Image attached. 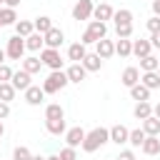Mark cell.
Segmentation results:
<instances>
[{
  "instance_id": "42",
  "label": "cell",
  "mask_w": 160,
  "mask_h": 160,
  "mask_svg": "<svg viewBox=\"0 0 160 160\" xmlns=\"http://www.w3.org/2000/svg\"><path fill=\"white\" fill-rule=\"evenodd\" d=\"M118 160H135V152H132V150H122V152L118 155Z\"/></svg>"
},
{
  "instance_id": "43",
  "label": "cell",
  "mask_w": 160,
  "mask_h": 160,
  "mask_svg": "<svg viewBox=\"0 0 160 160\" xmlns=\"http://www.w3.org/2000/svg\"><path fill=\"white\" fill-rule=\"evenodd\" d=\"M150 45H152V48H160V30L150 35Z\"/></svg>"
},
{
  "instance_id": "9",
  "label": "cell",
  "mask_w": 160,
  "mask_h": 160,
  "mask_svg": "<svg viewBox=\"0 0 160 160\" xmlns=\"http://www.w3.org/2000/svg\"><path fill=\"white\" fill-rule=\"evenodd\" d=\"M95 52H98L102 60H108V58H112V55H115V42H112V40H108V38H102V40H98V42H95Z\"/></svg>"
},
{
  "instance_id": "20",
  "label": "cell",
  "mask_w": 160,
  "mask_h": 160,
  "mask_svg": "<svg viewBox=\"0 0 160 160\" xmlns=\"http://www.w3.org/2000/svg\"><path fill=\"white\" fill-rule=\"evenodd\" d=\"M42 45H45V40H42V35H40V32H30V35L25 38V50L38 52V50H42Z\"/></svg>"
},
{
  "instance_id": "14",
  "label": "cell",
  "mask_w": 160,
  "mask_h": 160,
  "mask_svg": "<svg viewBox=\"0 0 160 160\" xmlns=\"http://www.w3.org/2000/svg\"><path fill=\"white\" fill-rule=\"evenodd\" d=\"M82 68H85L88 72H98V70L102 68V58H100L98 52H88V55L82 58Z\"/></svg>"
},
{
  "instance_id": "46",
  "label": "cell",
  "mask_w": 160,
  "mask_h": 160,
  "mask_svg": "<svg viewBox=\"0 0 160 160\" xmlns=\"http://www.w3.org/2000/svg\"><path fill=\"white\" fill-rule=\"evenodd\" d=\"M152 115L160 120V102H158V105H152Z\"/></svg>"
},
{
  "instance_id": "11",
  "label": "cell",
  "mask_w": 160,
  "mask_h": 160,
  "mask_svg": "<svg viewBox=\"0 0 160 160\" xmlns=\"http://www.w3.org/2000/svg\"><path fill=\"white\" fill-rule=\"evenodd\" d=\"M112 5L110 2H100V5H95L92 8V18L95 20H100V22H105V20H112Z\"/></svg>"
},
{
  "instance_id": "37",
  "label": "cell",
  "mask_w": 160,
  "mask_h": 160,
  "mask_svg": "<svg viewBox=\"0 0 160 160\" xmlns=\"http://www.w3.org/2000/svg\"><path fill=\"white\" fill-rule=\"evenodd\" d=\"M58 155H60V160H78V152H75V148H70V145H65Z\"/></svg>"
},
{
  "instance_id": "27",
  "label": "cell",
  "mask_w": 160,
  "mask_h": 160,
  "mask_svg": "<svg viewBox=\"0 0 160 160\" xmlns=\"http://www.w3.org/2000/svg\"><path fill=\"white\" fill-rule=\"evenodd\" d=\"M18 22V15H15V8H0V28H5V25H15Z\"/></svg>"
},
{
  "instance_id": "31",
  "label": "cell",
  "mask_w": 160,
  "mask_h": 160,
  "mask_svg": "<svg viewBox=\"0 0 160 160\" xmlns=\"http://www.w3.org/2000/svg\"><path fill=\"white\" fill-rule=\"evenodd\" d=\"M45 128H48V132L50 135H65V118L62 120H45Z\"/></svg>"
},
{
  "instance_id": "29",
  "label": "cell",
  "mask_w": 160,
  "mask_h": 160,
  "mask_svg": "<svg viewBox=\"0 0 160 160\" xmlns=\"http://www.w3.org/2000/svg\"><path fill=\"white\" fill-rule=\"evenodd\" d=\"M65 118V110H62V105H58V102H50L48 108H45V120H62Z\"/></svg>"
},
{
  "instance_id": "34",
  "label": "cell",
  "mask_w": 160,
  "mask_h": 160,
  "mask_svg": "<svg viewBox=\"0 0 160 160\" xmlns=\"http://www.w3.org/2000/svg\"><path fill=\"white\" fill-rule=\"evenodd\" d=\"M145 138H148V135H145V130H142V128H135V130H130V135H128V142H130L132 148H140Z\"/></svg>"
},
{
  "instance_id": "2",
  "label": "cell",
  "mask_w": 160,
  "mask_h": 160,
  "mask_svg": "<svg viewBox=\"0 0 160 160\" xmlns=\"http://www.w3.org/2000/svg\"><path fill=\"white\" fill-rule=\"evenodd\" d=\"M68 82H70V80H68L65 70H52V72L42 80V85H40V88H42V92H45V95H55V92H60Z\"/></svg>"
},
{
  "instance_id": "40",
  "label": "cell",
  "mask_w": 160,
  "mask_h": 160,
  "mask_svg": "<svg viewBox=\"0 0 160 160\" xmlns=\"http://www.w3.org/2000/svg\"><path fill=\"white\" fill-rule=\"evenodd\" d=\"M148 30H150V32H158V30H160V18H158V15H152V18L148 20Z\"/></svg>"
},
{
  "instance_id": "5",
  "label": "cell",
  "mask_w": 160,
  "mask_h": 160,
  "mask_svg": "<svg viewBox=\"0 0 160 160\" xmlns=\"http://www.w3.org/2000/svg\"><path fill=\"white\" fill-rule=\"evenodd\" d=\"M92 0H78L72 5V20H90L92 18Z\"/></svg>"
},
{
  "instance_id": "50",
  "label": "cell",
  "mask_w": 160,
  "mask_h": 160,
  "mask_svg": "<svg viewBox=\"0 0 160 160\" xmlns=\"http://www.w3.org/2000/svg\"><path fill=\"white\" fill-rule=\"evenodd\" d=\"M2 132H5V125H2V120H0V138H2Z\"/></svg>"
},
{
  "instance_id": "6",
  "label": "cell",
  "mask_w": 160,
  "mask_h": 160,
  "mask_svg": "<svg viewBox=\"0 0 160 160\" xmlns=\"http://www.w3.org/2000/svg\"><path fill=\"white\" fill-rule=\"evenodd\" d=\"M42 40H45V48H55V50H58V48L65 42V32H62L60 28H55V25H52V28L42 35Z\"/></svg>"
},
{
  "instance_id": "17",
  "label": "cell",
  "mask_w": 160,
  "mask_h": 160,
  "mask_svg": "<svg viewBox=\"0 0 160 160\" xmlns=\"http://www.w3.org/2000/svg\"><path fill=\"white\" fill-rule=\"evenodd\" d=\"M85 55H88V48H85L82 42H72V45L68 48V60H72V62H82Z\"/></svg>"
},
{
  "instance_id": "18",
  "label": "cell",
  "mask_w": 160,
  "mask_h": 160,
  "mask_svg": "<svg viewBox=\"0 0 160 160\" xmlns=\"http://www.w3.org/2000/svg\"><path fill=\"white\" fill-rule=\"evenodd\" d=\"M88 32H90V35L95 38V42H98V40H102V38L108 35V25H105V22H100V20H90Z\"/></svg>"
},
{
  "instance_id": "52",
  "label": "cell",
  "mask_w": 160,
  "mask_h": 160,
  "mask_svg": "<svg viewBox=\"0 0 160 160\" xmlns=\"http://www.w3.org/2000/svg\"><path fill=\"white\" fill-rule=\"evenodd\" d=\"M2 2H5V0H0V5H2Z\"/></svg>"
},
{
  "instance_id": "28",
  "label": "cell",
  "mask_w": 160,
  "mask_h": 160,
  "mask_svg": "<svg viewBox=\"0 0 160 160\" xmlns=\"http://www.w3.org/2000/svg\"><path fill=\"white\" fill-rule=\"evenodd\" d=\"M132 115H135L138 120H145V118H150V115H152V105H150L148 100H140V102L135 105V110H132Z\"/></svg>"
},
{
  "instance_id": "19",
  "label": "cell",
  "mask_w": 160,
  "mask_h": 160,
  "mask_svg": "<svg viewBox=\"0 0 160 160\" xmlns=\"http://www.w3.org/2000/svg\"><path fill=\"white\" fill-rule=\"evenodd\" d=\"M115 55H120V58L132 55V40L130 38H118L115 40Z\"/></svg>"
},
{
  "instance_id": "21",
  "label": "cell",
  "mask_w": 160,
  "mask_h": 160,
  "mask_svg": "<svg viewBox=\"0 0 160 160\" xmlns=\"http://www.w3.org/2000/svg\"><path fill=\"white\" fill-rule=\"evenodd\" d=\"M140 82H142L148 90H155V88H160V75H158V70L142 72V75H140Z\"/></svg>"
},
{
  "instance_id": "41",
  "label": "cell",
  "mask_w": 160,
  "mask_h": 160,
  "mask_svg": "<svg viewBox=\"0 0 160 160\" xmlns=\"http://www.w3.org/2000/svg\"><path fill=\"white\" fill-rule=\"evenodd\" d=\"M8 115H10V102H2L0 100V120H5Z\"/></svg>"
},
{
  "instance_id": "47",
  "label": "cell",
  "mask_w": 160,
  "mask_h": 160,
  "mask_svg": "<svg viewBox=\"0 0 160 160\" xmlns=\"http://www.w3.org/2000/svg\"><path fill=\"white\" fill-rule=\"evenodd\" d=\"M5 58H8V55H5V50H2V48H0V65H2V62H5Z\"/></svg>"
},
{
  "instance_id": "10",
  "label": "cell",
  "mask_w": 160,
  "mask_h": 160,
  "mask_svg": "<svg viewBox=\"0 0 160 160\" xmlns=\"http://www.w3.org/2000/svg\"><path fill=\"white\" fill-rule=\"evenodd\" d=\"M65 75H68V80H70V82H78V85H80V82L85 80L88 70L82 68V62H72V65H70V68L65 70Z\"/></svg>"
},
{
  "instance_id": "35",
  "label": "cell",
  "mask_w": 160,
  "mask_h": 160,
  "mask_svg": "<svg viewBox=\"0 0 160 160\" xmlns=\"http://www.w3.org/2000/svg\"><path fill=\"white\" fill-rule=\"evenodd\" d=\"M15 88H12V82H0V100L2 102H10L12 98H15Z\"/></svg>"
},
{
  "instance_id": "24",
  "label": "cell",
  "mask_w": 160,
  "mask_h": 160,
  "mask_svg": "<svg viewBox=\"0 0 160 160\" xmlns=\"http://www.w3.org/2000/svg\"><path fill=\"white\" fill-rule=\"evenodd\" d=\"M150 50H152V45H150V40H132V55H138V58H145V55H150Z\"/></svg>"
},
{
  "instance_id": "51",
  "label": "cell",
  "mask_w": 160,
  "mask_h": 160,
  "mask_svg": "<svg viewBox=\"0 0 160 160\" xmlns=\"http://www.w3.org/2000/svg\"><path fill=\"white\" fill-rule=\"evenodd\" d=\"M158 75H160V65H158Z\"/></svg>"
},
{
  "instance_id": "23",
  "label": "cell",
  "mask_w": 160,
  "mask_h": 160,
  "mask_svg": "<svg viewBox=\"0 0 160 160\" xmlns=\"http://www.w3.org/2000/svg\"><path fill=\"white\" fill-rule=\"evenodd\" d=\"M112 22H115V25H130V22H132V10H128V8L115 10V12H112Z\"/></svg>"
},
{
  "instance_id": "8",
  "label": "cell",
  "mask_w": 160,
  "mask_h": 160,
  "mask_svg": "<svg viewBox=\"0 0 160 160\" xmlns=\"http://www.w3.org/2000/svg\"><path fill=\"white\" fill-rule=\"evenodd\" d=\"M82 140H85V130L78 125V128H70V130H65V145H70V148H78V145H82Z\"/></svg>"
},
{
  "instance_id": "48",
  "label": "cell",
  "mask_w": 160,
  "mask_h": 160,
  "mask_svg": "<svg viewBox=\"0 0 160 160\" xmlns=\"http://www.w3.org/2000/svg\"><path fill=\"white\" fill-rule=\"evenodd\" d=\"M30 160H45V158H40V155H30Z\"/></svg>"
},
{
  "instance_id": "26",
  "label": "cell",
  "mask_w": 160,
  "mask_h": 160,
  "mask_svg": "<svg viewBox=\"0 0 160 160\" xmlns=\"http://www.w3.org/2000/svg\"><path fill=\"white\" fill-rule=\"evenodd\" d=\"M128 90H130V98H132V100H138V102H140V100H150V90H148L142 82H135V85H132V88H128Z\"/></svg>"
},
{
  "instance_id": "3",
  "label": "cell",
  "mask_w": 160,
  "mask_h": 160,
  "mask_svg": "<svg viewBox=\"0 0 160 160\" xmlns=\"http://www.w3.org/2000/svg\"><path fill=\"white\" fill-rule=\"evenodd\" d=\"M5 55H8L10 60H22V55H25V38H20V35H12V38H8Z\"/></svg>"
},
{
  "instance_id": "38",
  "label": "cell",
  "mask_w": 160,
  "mask_h": 160,
  "mask_svg": "<svg viewBox=\"0 0 160 160\" xmlns=\"http://www.w3.org/2000/svg\"><path fill=\"white\" fill-rule=\"evenodd\" d=\"M115 32H118V38H130L132 35V22L130 25H115Z\"/></svg>"
},
{
  "instance_id": "7",
  "label": "cell",
  "mask_w": 160,
  "mask_h": 160,
  "mask_svg": "<svg viewBox=\"0 0 160 160\" xmlns=\"http://www.w3.org/2000/svg\"><path fill=\"white\" fill-rule=\"evenodd\" d=\"M30 78H32V75H30V72H25V70L20 68V70H12L10 82H12V88H15V90H22V92H25V90L32 85V82H30Z\"/></svg>"
},
{
  "instance_id": "30",
  "label": "cell",
  "mask_w": 160,
  "mask_h": 160,
  "mask_svg": "<svg viewBox=\"0 0 160 160\" xmlns=\"http://www.w3.org/2000/svg\"><path fill=\"white\" fill-rule=\"evenodd\" d=\"M32 28H35V32L45 35V32L52 28V20H50L48 15H40V18H35V20H32Z\"/></svg>"
},
{
  "instance_id": "12",
  "label": "cell",
  "mask_w": 160,
  "mask_h": 160,
  "mask_svg": "<svg viewBox=\"0 0 160 160\" xmlns=\"http://www.w3.org/2000/svg\"><path fill=\"white\" fill-rule=\"evenodd\" d=\"M42 100H45V92H42L40 85H30V88L25 90V102H28V105H40Z\"/></svg>"
},
{
  "instance_id": "32",
  "label": "cell",
  "mask_w": 160,
  "mask_h": 160,
  "mask_svg": "<svg viewBox=\"0 0 160 160\" xmlns=\"http://www.w3.org/2000/svg\"><path fill=\"white\" fill-rule=\"evenodd\" d=\"M158 65H160V60L150 52V55H145V58H140V70L142 72H150V70H158Z\"/></svg>"
},
{
  "instance_id": "13",
  "label": "cell",
  "mask_w": 160,
  "mask_h": 160,
  "mask_svg": "<svg viewBox=\"0 0 160 160\" xmlns=\"http://www.w3.org/2000/svg\"><path fill=\"white\" fill-rule=\"evenodd\" d=\"M140 150H142L145 155H158V152H160V135H148V138L142 140Z\"/></svg>"
},
{
  "instance_id": "33",
  "label": "cell",
  "mask_w": 160,
  "mask_h": 160,
  "mask_svg": "<svg viewBox=\"0 0 160 160\" xmlns=\"http://www.w3.org/2000/svg\"><path fill=\"white\" fill-rule=\"evenodd\" d=\"M30 32H35V28H32V22H30V20H18V22H15V35L28 38Z\"/></svg>"
},
{
  "instance_id": "25",
  "label": "cell",
  "mask_w": 160,
  "mask_h": 160,
  "mask_svg": "<svg viewBox=\"0 0 160 160\" xmlns=\"http://www.w3.org/2000/svg\"><path fill=\"white\" fill-rule=\"evenodd\" d=\"M40 68H42V60H40V58H35V55L22 58V70H25V72L35 75V72H40Z\"/></svg>"
},
{
  "instance_id": "49",
  "label": "cell",
  "mask_w": 160,
  "mask_h": 160,
  "mask_svg": "<svg viewBox=\"0 0 160 160\" xmlns=\"http://www.w3.org/2000/svg\"><path fill=\"white\" fill-rule=\"evenodd\" d=\"M45 160H60V155H50V158H45Z\"/></svg>"
},
{
  "instance_id": "1",
  "label": "cell",
  "mask_w": 160,
  "mask_h": 160,
  "mask_svg": "<svg viewBox=\"0 0 160 160\" xmlns=\"http://www.w3.org/2000/svg\"><path fill=\"white\" fill-rule=\"evenodd\" d=\"M105 142H110V130L108 128H92L90 132H85V140H82V150L85 152H95L98 148H102Z\"/></svg>"
},
{
  "instance_id": "22",
  "label": "cell",
  "mask_w": 160,
  "mask_h": 160,
  "mask_svg": "<svg viewBox=\"0 0 160 160\" xmlns=\"http://www.w3.org/2000/svg\"><path fill=\"white\" fill-rule=\"evenodd\" d=\"M142 125V130H145V135H160V120L155 118V115H150V118H145V120H140Z\"/></svg>"
},
{
  "instance_id": "39",
  "label": "cell",
  "mask_w": 160,
  "mask_h": 160,
  "mask_svg": "<svg viewBox=\"0 0 160 160\" xmlns=\"http://www.w3.org/2000/svg\"><path fill=\"white\" fill-rule=\"evenodd\" d=\"M10 78H12V70H10V65H0V82H10Z\"/></svg>"
},
{
  "instance_id": "4",
  "label": "cell",
  "mask_w": 160,
  "mask_h": 160,
  "mask_svg": "<svg viewBox=\"0 0 160 160\" xmlns=\"http://www.w3.org/2000/svg\"><path fill=\"white\" fill-rule=\"evenodd\" d=\"M40 60H42V65H48L50 70H62V58H60V52H58L55 48H42V50H40Z\"/></svg>"
},
{
  "instance_id": "45",
  "label": "cell",
  "mask_w": 160,
  "mask_h": 160,
  "mask_svg": "<svg viewBox=\"0 0 160 160\" xmlns=\"http://www.w3.org/2000/svg\"><path fill=\"white\" fill-rule=\"evenodd\" d=\"M5 5H8V8H18V5H20V0H5Z\"/></svg>"
},
{
  "instance_id": "36",
  "label": "cell",
  "mask_w": 160,
  "mask_h": 160,
  "mask_svg": "<svg viewBox=\"0 0 160 160\" xmlns=\"http://www.w3.org/2000/svg\"><path fill=\"white\" fill-rule=\"evenodd\" d=\"M30 155H32V152H30L25 145H18V148L12 150V160H30Z\"/></svg>"
},
{
  "instance_id": "44",
  "label": "cell",
  "mask_w": 160,
  "mask_h": 160,
  "mask_svg": "<svg viewBox=\"0 0 160 160\" xmlns=\"http://www.w3.org/2000/svg\"><path fill=\"white\" fill-rule=\"evenodd\" d=\"M152 15L160 18V0H152Z\"/></svg>"
},
{
  "instance_id": "15",
  "label": "cell",
  "mask_w": 160,
  "mask_h": 160,
  "mask_svg": "<svg viewBox=\"0 0 160 160\" xmlns=\"http://www.w3.org/2000/svg\"><path fill=\"white\" fill-rule=\"evenodd\" d=\"M120 82H122L125 88H132L135 82H140V70H138V68H132V65H130V68H125V70H122V75H120Z\"/></svg>"
},
{
  "instance_id": "16",
  "label": "cell",
  "mask_w": 160,
  "mask_h": 160,
  "mask_svg": "<svg viewBox=\"0 0 160 160\" xmlns=\"http://www.w3.org/2000/svg\"><path fill=\"white\" fill-rule=\"evenodd\" d=\"M128 135H130V130H128L125 125H112V128H110V142H115V145L128 142Z\"/></svg>"
}]
</instances>
